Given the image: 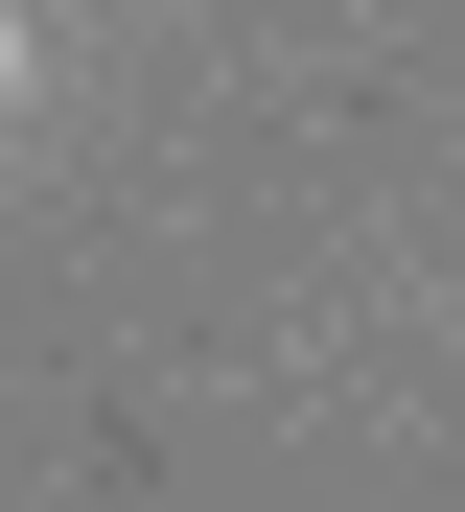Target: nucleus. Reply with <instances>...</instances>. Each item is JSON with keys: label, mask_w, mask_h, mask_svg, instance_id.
<instances>
[{"label": "nucleus", "mask_w": 465, "mask_h": 512, "mask_svg": "<svg viewBox=\"0 0 465 512\" xmlns=\"http://www.w3.org/2000/svg\"><path fill=\"white\" fill-rule=\"evenodd\" d=\"M0 117H24V24H0Z\"/></svg>", "instance_id": "obj_1"}]
</instances>
